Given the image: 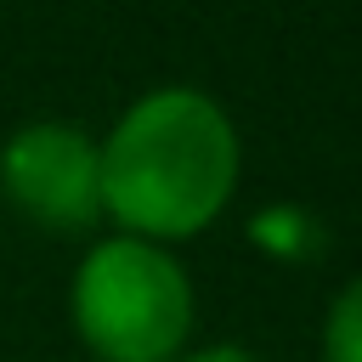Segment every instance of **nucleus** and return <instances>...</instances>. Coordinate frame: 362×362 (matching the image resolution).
Segmentation results:
<instances>
[{"label":"nucleus","instance_id":"1","mask_svg":"<svg viewBox=\"0 0 362 362\" xmlns=\"http://www.w3.org/2000/svg\"><path fill=\"white\" fill-rule=\"evenodd\" d=\"M102 215L141 243H187L209 232L243 170L232 113L198 85H158L136 96L96 141Z\"/></svg>","mask_w":362,"mask_h":362},{"label":"nucleus","instance_id":"4","mask_svg":"<svg viewBox=\"0 0 362 362\" xmlns=\"http://www.w3.org/2000/svg\"><path fill=\"white\" fill-rule=\"evenodd\" d=\"M322 362H362V272L334 294L322 317Z\"/></svg>","mask_w":362,"mask_h":362},{"label":"nucleus","instance_id":"5","mask_svg":"<svg viewBox=\"0 0 362 362\" xmlns=\"http://www.w3.org/2000/svg\"><path fill=\"white\" fill-rule=\"evenodd\" d=\"M175 362H260L249 345H204V351H187V356H175Z\"/></svg>","mask_w":362,"mask_h":362},{"label":"nucleus","instance_id":"2","mask_svg":"<svg viewBox=\"0 0 362 362\" xmlns=\"http://www.w3.org/2000/svg\"><path fill=\"white\" fill-rule=\"evenodd\" d=\"M68 317L96 362H175L192 334V277L164 243L113 232L85 249Z\"/></svg>","mask_w":362,"mask_h":362},{"label":"nucleus","instance_id":"3","mask_svg":"<svg viewBox=\"0 0 362 362\" xmlns=\"http://www.w3.org/2000/svg\"><path fill=\"white\" fill-rule=\"evenodd\" d=\"M0 192L40 232H85L102 215V164L96 141L68 119L17 124L0 147Z\"/></svg>","mask_w":362,"mask_h":362}]
</instances>
